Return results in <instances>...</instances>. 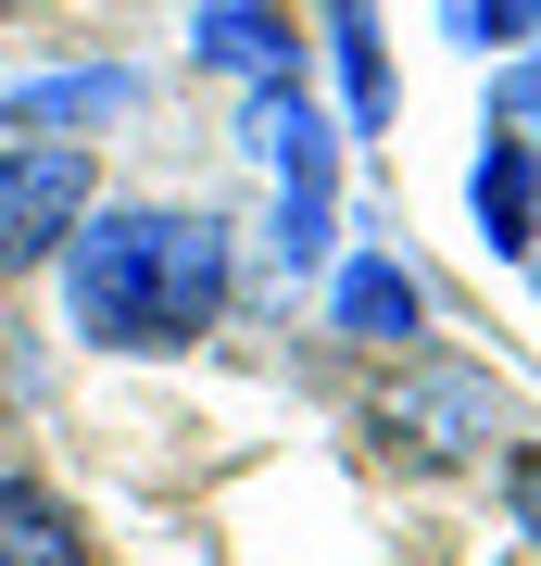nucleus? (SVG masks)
<instances>
[{
	"instance_id": "f257e3e1",
	"label": "nucleus",
	"mask_w": 541,
	"mask_h": 566,
	"mask_svg": "<svg viewBox=\"0 0 541 566\" xmlns=\"http://www.w3.org/2000/svg\"><path fill=\"white\" fill-rule=\"evenodd\" d=\"M152 227L164 202H89L76 240H63V327L89 353H152Z\"/></svg>"
},
{
	"instance_id": "f03ea898",
	"label": "nucleus",
	"mask_w": 541,
	"mask_h": 566,
	"mask_svg": "<svg viewBox=\"0 0 541 566\" xmlns=\"http://www.w3.org/2000/svg\"><path fill=\"white\" fill-rule=\"evenodd\" d=\"M365 428H378L391 465H479L491 428H503V390L479 378V365H441V353H428V365H403V378L378 390Z\"/></svg>"
},
{
	"instance_id": "7ed1b4c3",
	"label": "nucleus",
	"mask_w": 541,
	"mask_h": 566,
	"mask_svg": "<svg viewBox=\"0 0 541 566\" xmlns=\"http://www.w3.org/2000/svg\"><path fill=\"white\" fill-rule=\"evenodd\" d=\"M89 202H101L89 139H0V277H39Z\"/></svg>"
},
{
	"instance_id": "20e7f679",
	"label": "nucleus",
	"mask_w": 541,
	"mask_h": 566,
	"mask_svg": "<svg viewBox=\"0 0 541 566\" xmlns=\"http://www.w3.org/2000/svg\"><path fill=\"white\" fill-rule=\"evenodd\" d=\"M227 290H240V227L201 214V202H164V227H152V353L215 340Z\"/></svg>"
},
{
	"instance_id": "39448f33",
	"label": "nucleus",
	"mask_w": 541,
	"mask_h": 566,
	"mask_svg": "<svg viewBox=\"0 0 541 566\" xmlns=\"http://www.w3.org/2000/svg\"><path fill=\"white\" fill-rule=\"evenodd\" d=\"M466 214H479V240L503 264H541V151L517 139V126L479 139V164H466Z\"/></svg>"
},
{
	"instance_id": "423d86ee",
	"label": "nucleus",
	"mask_w": 541,
	"mask_h": 566,
	"mask_svg": "<svg viewBox=\"0 0 541 566\" xmlns=\"http://www.w3.org/2000/svg\"><path fill=\"white\" fill-rule=\"evenodd\" d=\"M240 139L278 164V189H341V126L302 102V76H264L240 102Z\"/></svg>"
},
{
	"instance_id": "0eeeda50",
	"label": "nucleus",
	"mask_w": 541,
	"mask_h": 566,
	"mask_svg": "<svg viewBox=\"0 0 541 566\" xmlns=\"http://www.w3.org/2000/svg\"><path fill=\"white\" fill-rule=\"evenodd\" d=\"M189 51L215 63V76H240V88L302 76V25H290V0H201V13H189Z\"/></svg>"
},
{
	"instance_id": "6e6552de",
	"label": "nucleus",
	"mask_w": 541,
	"mask_h": 566,
	"mask_svg": "<svg viewBox=\"0 0 541 566\" xmlns=\"http://www.w3.org/2000/svg\"><path fill=\"white\" fill-rule=\"evenodd\" d=\"M327 327H341V340H365V353H403L428 327V290L403 277V264L365 240V252H341V277H327Z\"/></svg>"
},
{
	"instance_id": "1a4fd4ad",
	"label": "nucleus",
	"mask_w": 541,
	"mask_h": 566,
	"mask_svg": "<svg viewBox=\"0 0 541 566\" xmlns=\"http://www.w3.org/2000/svg\"><path fill=\"white\" fill-rule=\"evenodd\" d=\"M126 102H139V76H126V63H76V76H25V88H0V139H39V126H114Z\"/></svg>"
},
{
	"instance_id": "9d476101",
	"label": "nucleus",
	"mask_w": 541,
	"mask_h": 566,
	"mask_svg": "<svg viewBox=\"0 0 541 566\" xmlns=\"http://www.w3.org/2000/svg\"><path fill=\"white\" fill-rule=\"evenodd\" d=\"M327 51H341V114H353V139H391L403 76H391V39H378V0H327Z\"/></svg>"
},
{
	"instance_id": "9b49d317",
	"label": "nucleus",
	"mask_w": 541,
	"mask_h": 566,
	"mask_svg": "<svg viewBox=\"0 0 541 566\" xmlns=\"http://www.w3.org/2000/svg\"><path fill=\"white\" fill-rule=\"evenodd\" d=\"M0 566H89V528L51 479H0Z\"/></svg>"
},
{
	"instance_id": "f8f14e48",
	"label": "nucleus",
	"mask_w": 541,
	"mask_h": 566,
	"mask_svg": "<svg viewBox=\"0 0 541 566\" xmlns=\"http://www.w3.org/2000/svg\"><path fill=\"white\" fill-rule=\"evenodd\" d=\"M327 202H341V189H278V227H264V252H278V277L302 290V277H327Z\"/></svg>"
},
{
	"instance_id": "ddd939ff",
	"label": "nucleus",
	"mask_w": 541,
	"mask_h": 566,
	"mask_svg": "<svg viewBox=\"0 0 541 566\" xmlns=\"http://www.w3.org/2000/svg\"><path fill=\"white\" fill-rule=\"evenodd\" d=\"M441 39H466V51H529L541 39V0H441Z\"/></svg>"
},
{
	"instance_id": "4468645a",
	"label": "nucleus",
	"mask_w": 541,
	"mask_h": 566,
	"mask_svg": "<svg viewBox=\"0 0 541 566\" xmlns=\"http://www.w3.org/2000/svg\"><path fill=\"white\" fill-rule=\"evenodd\" d=\"M491 126H517V139L541 151V39H529V51H503V63H491Z\"/></svg>"
},
{
	"instance_id": "2eb2a0df",
	"label": "nucleus",
	"mask_w": 541,
	"mask_h": 566,
	"mask_svg": "<svg viewBox=\"0 0 541 566\" xmlns=\"http://www.w3.org/2000/svg\"><path fill=\"white\" fill-rule=\"evenodd\" d=\"M503 504H517V528L541 542V441H517V453H503Z\"/></svg>"
},
{
	"instance_id": "dca6fc26",
	"label": "nucleus",
	"mask_w": 541,
	"mask_h": 566,
	"mask_svg": "<svg viewBox=\"0 0 541 566\" xmlns=\"http://www.w3.org/2000/svg\"><path fill=\"white\" fill-rule=\"evenodd\" d=\"M0 403H13V353H0Z\"/></svg>"
}]
</instances>
